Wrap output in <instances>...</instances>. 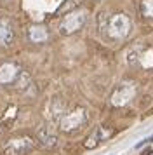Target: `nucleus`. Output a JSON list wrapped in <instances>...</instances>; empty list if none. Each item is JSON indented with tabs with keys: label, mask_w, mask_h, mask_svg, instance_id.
Listing matches in <instances>:
<instances>
[{
	"label": "nucleus",
	"mask_w": 153,
	"mask_h": 155,
	"mask_svg": "<svg viewBox=\"0 0 153 155\" xmlns=\"http://www.w3.org/2000/svg\"><path fill=\"white\" fill-rule=\"evenodd\" d=\"M132 23L125 14H115L108 21V35L115 40H122L131 33Z\"/></svg>",
	"instance_id": "obj_1"
},
{
	"label": "nucleus",
	"mask_w": 153,
	"mask_h": 155,
	"mask_svg": "<svg viewBox=\"0 0 153 155\" xmlns=\"http://www.w3.org/2000/svg\"><path fill=\"white\" fill-rule=\"evenodd\" d=\"M87 21V12L85 11H75V12H70L64 16V19L59 25V31L63 35H70V33H75L82 28Z\"/></svg>",
	"instance_id": "obj_2"
},
{
	"label": "nucleus",
	"mask_w": 153,
	"mask_h": 155,
	"mask_svg": "<svg viewBox=\"0 0 153 155\" xmlns=\"http://www.w3.org/2000/svg\"><path fill=\"white\" fill-rule=\"evenodd\" d=\"M85 122H87V112H85V108H75V110L66 112L63 115L61 120H59V126H61L63 131L70 133L73 129L82 127Z\"/></svg>",
	"instance_id": "obj_3"
},
{
	"label": "nucleus",
	"mask_w": 153,
	"mask_h": 155,
	"mask_svg": "<svg viewBox=\"0 0 153 155\" xmlns=\"http://www.w3.org/2000/svg\"><path fill=\"white\" fill-rule=\"evenodd\" d=\"M136 94V85L134 82H122L115 87L111 94V105L113 106H125Z\"/></svg>",
	"instance_id": "obj_4"
},
{
	"label": "nucleus",
	"mask_w": 153,
	"mask_h": 155,
	"mask_svg": "<svg viewBox=\"0 0 153 155\" xmlns=\"http://www.w3.org/2000/svg\"><path fill=\"white\" fill-rule=\"evenodd\" d=\"M35 141L30 136H19V138H12L4 148L5 155H26L31 148H33Z\"/></svg>",
	"instance_id": "obj_5"
},
{
	"label": "nucleus",
	"mask_w": 153,
	"mask_h": 155,
	"mask_svg": "<svg viewBox=\"0 0 153 155\" xmlns=\"http://www.w3.org/2000/svg\"><path fill=\"white\" fill-rule=\"evenodd\" d=\"M111 134H113V131H111L110 127L99 126V127H96V129H94V133H92L89 138L85 140V143H83V145H85V148H87V150H94V148L99 147L103 141L108 140Z\"/></svg>",
	"instance_id": "obj_6"
},
{
	"label": "nucleus",
	"mask_w": 153,
	"mask_h": 155,
	"mask_svg": "<svg viewBox=\"0 0 153 155\" xmlns=\"http://www.w3.org/2000/svg\"><path fill=\"white\" fill-rule=\"evenodd\" d=\"M14 28L7 18H0V45L9 47L14 42Z\"/></svg>",
	"instance_id": "obj_7"
},
{
	"label": "nucleus",
	"mask_w": 153,
	"mask_h": 155,
	"mask_svg": "<svg viewBox=\"0 0 153 155\" xmlns=\"http://www.w3.org/2000/svg\"><path fill=\"white\" fill-rule=\"evenodd\" d=\"M19 68L12 63H5L0 66V84H12L19 75Z\"/></svg>",
	"instance_id": "obj_8"
},
{
	"label": "nucleus",
	"mask_w": 153,
	"mask_h": 155,
	"mask_svg": "<svg viewBox=\"0 0 153 155\" xmlns=\"http://www.w3.org/2000/svg\"><path fill=\"white\" fill-rule=\"evenodd\" d=\"M38 141H40L42 147L52 148V147H56V143H57V136H56L49 127H42L40 131H38Z\"/></svg>",
	"instance_id": "obj_9"
},
{
	"label": "nucleus",
	"mask_w": 153,
	"mask_h": 155,
	"mask_svg": "<svg viewBox=\"0 0 153 155\" xmlns=\"http://www.w3.org/2000/svg\"><path fill=\"white\" fill-rule=\"evenodd\" d=\"M47 37H49V33L44 26H31V28H30V40H31V42H37V44L45 42Z\"/></svg>",
	"instance_id": "obj_10"
},
{
	"label": "nucleus",
	"mask_w": 153,
	"mask_h": 155,
	"mask_svg": "<svg viewBox=\"0 0 153 155\" xmlns=\"http://www.w3.org/2000/svg\"><path fill=\"white\" fill-rule=\"evenodd\" d=\"M141 12L145 18L153 19V0H143L141 2Z\"/></svg>",
	"instance_id": "obj_11"
},
{
	"label": "nucleus",
	"mask_w": 153,
	"mask_h": 155,
	"mask_svg": "<svg viewBox=\"0 0 153 155\" xmlns=\"http://www.w3.org/2000/svg\"><path fill=\"white\" fill-rule=\"evenodd\" d=\"M143 155H153V150H146V152H145Z\"/></svg>",
	"instance_id": "obj_12"
}]
</instances>
